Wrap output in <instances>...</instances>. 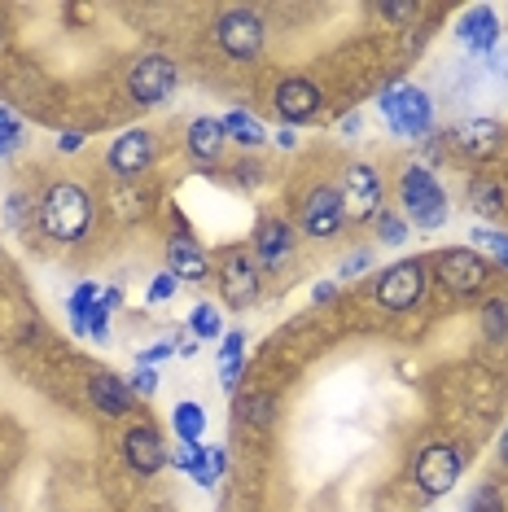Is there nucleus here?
Returning a JSON list of instances; mask_svg holds the SVG:
<instances>
[{
  "mask_svg": "<svg viewBox=\"0 0 508 512\" xmlns=\"http://www.w3.org/2000/svg\"><path fill=\"white\" fill-rule=\"evenodd\" d=\"M97 298L101 294H97V285H92V281H84L71 294V329L79 337H88V324H92V307H97Z\"/></svg>",
  "mask_w": 508,
  "mask_h": 512,
  "instance_id": "obj_27",
  "label": "nucleus"
},
{
  "mask_svg": "<svg viewBox=\"0 0 508 512\" xmlns=\"http://www.w3.org/2000/svg\"><path fill=\"white\" fill-rule=\"evenodd\" d=\"M123 460L132 464L141 477H154V473H163L171 451H167V442H163V434H158L154 425H132L123 434Z\"/></svg>",
  "mask_w": 508,
  "mask_h": 512,
  "instance_id": "obj_15",
  "label": "nucleus"
},
{
  "mask_svg": "<svg viewBox=\"0 0 508 512\" xmlns=\"http://www.w3.org/2000/svg\"><path fill=\"white\" fill-rule=\"evenodd\" d=\"M176 62L167 53H145L136 57V66L127 71V92H132L136 106H163V101L176 92Z\"/></svg>",
  "mask_w": 508,
  "mask_h": 512,
  "instance_id": "obj_8",
  "label": "nucleus"
},
{
  "mask_svg": "<svg viewBox=\"0 0 508 512\" xmlns=\"http://www.w3.org/2000/svg\"><path fill=\"white\" fill-rule=\"evenodd\" d=\"M219 123H224V136H228V141H237L241 149H259L263 141H268V127L254 119V114H246V110H228Z\"/></svg>",
  "mask_w": 508,
  "mask_h": 512,
  "instance_id": "obj_23",
  "label": "nucleus"
},
{
  "mask_svg": "<svg viewBox=\"0 0 508 512\" xmlns=\"http://www.w3.org/2000/svg\"><path fill=\"white\" fill-rule=\"evenodd\" d=\"M421 294H425V263L421 259H403L395 267H386L373 285V298L381 311H412L421 302Z\"/></svg>",
  "mask_w": 508,
  "mask_h": 512,
  "instance_id": "obj_9",
  "label": "nucleus"
},
{
  "mask_svg": "<svg viewBox=\"0 0 508 512\" xmlns=\"http://www.w3.org/2000/svg\"><path fill=\"white\" fill-rule=\"evenodd\" d=\"M399 202H403V219L421 232H438L447 224V189L438 184V176L421 162L403 167L399 176Z\"/></svg>",
  "mask_w": 508,
  "mask_h": 512,
  "instance_id": "obj_2",
  "label": "nucleus"
},
{
  "mask_svg": "<svg viewBox=\"0 0 508 512\" xmlns=\"http://www.w3.org/2000/svg\"><path fill=\"white\" fill-rule=\"evenodd\" d=\"M377 106H381V114H386L390 132L403 136V141H421V136L434 127V101H430V92L417 88V84L386 88L377 97Z\"/></svg>",
  "mask_w": 508,
  "mask_h": 512,
  "instance_id": "obj_3",
  "label": "nucleus"
},
{
  "mask_svg": "<svg viewBox=\"0 0 508 512\" xmlns=\"http://www.w3.org/2000/svg\"><path fill=\"white\" fill-rule=\"evenodd\" d=\"M373 267V254L368 250H355V254H346L342 267H338V276H355V272H368Z\"/></svg>",
  "mask_w": 508,
  "mask_h": 512,
  "instance_id": "obj_37",
  "label": "nucleus"
},
{
  "mask_svg": "<svg viewBox=\"0 0 508 512\" xmlns=\"http://www.w3.org/2000/svg\"><path fill=\"white\" fill-rule=\"evenodd\" d=\"M189 329H193L198 342H215V337H224V320H219V311L211 307V302H202V307H193Z\"/></svg>",
  "mask_w": 508,
  "mask_h": 512,
  "instance_id": "obj_32",
  "label": "nucleus"
},
{
  "mask_svg": "<svg viewBox=\"0 0 508 512\" xmlns=\"http://www.w3.org/2000/svg\"><path fill=\"white\" fill-rule=\"evenodd\" d=\"M263 289V267L250 246H228L219 254V294L228 307H250Z\"/></svg>",
  "mask_w": 508,
  "mask_h": 512,
  "instance_id": "obj_5",
  "label": "nucleus"
},
{
  "mask_svg": "<svg viewBox=\"0 0 508 512\" xmlns=\"http://www.w3.org/2000/svg\"><path fill=\"white\" fill-rule=\"evenodd\" d=\"M176 276L171 272H163V276H154V281H149V289H145V302H167L171 294H176Z\"/></svg>",
  "mask_w": 508,
  "mask_h": 512,
  "instance_id": "obj_34",
  "label": "nucleus"
},
{
  "mask_svg": "<svg viewBox=\"0 0 508 512\" xmlns=\"http://www.w3.org/2000/svg\"><path fill=\"white\" fill-rule=\"evenodd\" d=\"M206 469H211L215 477H224V469H228V451H224V447H206Z\"/></svg>",
  "mask_w": 508,
  "mask_h": 512,
  "instance_id": "obj_41",
  "label": "nucleus"
},
{
  "mask_svg": "<svg viewBox=\"0 0 508 512\" xmlns=\"http://www.w3.org/2000/svg\"><path fill=\"white\" fill-rule=\"evenodd\" d=\"M241 368H246V333L228 329L219 337V381H224V390H237Z\"/></svg>",
  "mask_w": 508,
  "mask_h": 512,
  "instance_id": "obj_22",
  "label": "nucleus"
},
{
  "mask_svg": "<svg viewBox=\"0 0 508 512\" xmlns=\"http://www.w3.org/2000/svg\"><path fill=\"white\" fill-rule=\"evenodd\" d=\"M276 145H281V149H294V145H298V132H294V127H281V132H276Z\"/></svg>",
  "mask_w": 508,
  "mask_h": 512,
  "instance_id": "obj_44",
  "label": "nucleus"
},
{
  "mask_svg": "<svg viewBox=\"0 0 508 512\" xmlns=\"http://www.w3.org/2000/svg\"><path fill=\"white\" fill-rule=\"evenodd\" d=\"M176 355H184V359L198 355V337H189V342H176Z\"/></svg>",
  "mask_w": 508,
  "mask_h": 512,
  "instance_id": "obj_46",
  "label": "nucleus"
},
{
  "mask_svg": "<svg viewBox=\"0 0 508 512\" xmlns=\"http://www.w3.org/2000/svg\"><path fill=\"white\" fill-rule=\"evenodd\" d=\"M263 40H268V27H263V18L254 9H224L215 18V44L233 62H254L263 53Z\"/></svg>",
  "mask_w": 508,
  "mask_h": 512,
  "instance_id": "obj_7",
  "label": "nucleus"
},
{
  "mask_svg": "<svg viewBox=\"0 0 508 512\" xmlns=\"http://www.w3.org/2000/svg\"><path fill=\"white\" fill-rule=\"evenodd\" d=\"M460 469H465V460L452 442H425L412 460V482L425 499H443L460 482Z\"/></svg>",
  "mask_w": 508,
  "mask_h": 512,
  "instance_id": "obj_4",
  "label": "nucleus"
},
{
  "mask_svg": "<svg viewBox=\"0 0 508 512\" xmlns=\"http://www.w3.org/2000/svg\"><path fill=\"white\" fill-rule=\"evenodd\" d=\"M342 211L346 219H355V224H373L381 215V176L377 167H368V162H351V167L342 171Z\"/></svg>",
  "mask_w": 508,
  "mask_h": 512,
  "instance_id": "obj_10",
  "label": "nucleus"
},
{
  "mask_svg": "<svg viewBox=\"0 0 508 512\" xmlns=\"http://www.w3.org/2000/svg\"><path fill=\"white\" fill-rule=\"evenodd\" d=\"M171 460H176V469L189 473L193 482L202 486V491H215L219 477L206 469V447H202V442H180V451H171Z\"/></svg>",
  "mask_w": 508,
  "mask_h": 512,
  "instance_id": "obj_24",
  "label": "nucleus"
},
{
  "mask_svg": "<svg viewBox=\"0 0 508 512\" xmlns=\"http://www.w3.org/2000/svg\"><path fill=\"white\" fill-rule=\"evenodd\" d=\"M381 18H390V22H408V18H417V5H381Z\"/></svg>",
  "mask_w": 508,
  "mask_h": 512,
  "instance_id": "obj_42",
  "label": "nucleus"
},
{
  "mask_svg": "<svg viewBox=\"0 0 508 512\" xmlns=\"http://www.w3.org/2000/svg\"><path fill=\"white\" fill-rule=\"evenodd\" d=\"M373 228H377V241L381 246H403V241L412 237V224L403 215H395V211H386V206H381V215L373 219Z\"/></svg>",
  "mask_w": 508,
  "mask_h": 512,
  "instance_id": "obj_31",
  "label": "nucleus"
},
{
  "mask_svg": "<svg viewBox=\"0 0 508 512\" xmlns=\"http://www.w3.org/2000/svg\"><path fill=\"white\" fill-rule=\"evenodd\" d=\"M0 158H9V149H5V145H0Z\"/></svg>",
  "mask_w": 508,
  "mask_h": 512,
  "instance_id": "obj_49",
  "label": "nucleus"
},
{
  "mask_svg": "<svg viewBox=\"0 0 508 512\" xmlns=\"http://www.w3.org/2000/svg\"><path fill=\"white\" fill-rule=\"evenodd\" d=\"M294 228H290V219H281V215H263L259 224H254V259H259L263 272H281L285 263L294 259Z\"/></svg>",
  "mask_w": 508,
  "mask_h": 512,
  "instance_id": "obj_13",
  "label": "nucleus"
},
{
  "mask_svg": "<svg viewBox=\"0 0 508 512\" xmlns=\"http://www.w3.org/2000/svg\"><path fill=\"white\" fill-rule=\"evenodd\" d=\"M342 228H346V211H342L338 189H329V184L307 189V197H303V232L307 237L311 241H333Z\"/></svg>",
  "mask_w": 508,
  "mask_h": 512,
  "instance_id": "obj_12",
  "label": "nucleus"
},
{
  "mask_svg": "<svg viewBox=\"0 0 508 512\" xmlns=\"http://www.w3.org/2000/svg\"><path fill=\"white\" fill-rule=\"evenodd\" d=\"M167 355H176V342H158V346H145V351L136 355V364H141V368H154L158 359H167Z\"/></svg>",
  "mask_w": 508,
  "mask_h": 512,
  "instance_id": "obj_38",
  "label": "nucleus"
},
{
  "mask_svg": "<svg viewBox=\"0 0 508 512\" xmlns=\"http://www.w3.org/2000/svg\"><path fill=\"white\" fill-rule=\"evenodd\" d=\"M119 302H123V289H119V285L106 289V294L97 298V307H92V324H88V337L106 342V333H110V316L119 311Z\"/></svg>",
  "mask_w": 508,
  "mask_h": 512,
  "instance_id": "obj_30",
  "label": "nucleus"
},
{
  "mask_svg": "<svg viewBox=\"0 0 508 512\" xmlns=\"http://www.w3.org/2000/svg\"><path fill=\"white\" fill-rule=\"evenodd\" d=\"M5 219H9V224H22V219H27V197H22V193L9 197V202H5Z\"/></svg>",
  "mask_w": 508,
  "mask_h": 512,
  "instance_id": "obj_40",
  "label": "nucleus"
},
{
  "mask_svg": "<svg viewBox=\"0 0 508 512\" xmlns=\"http://www.w3.org/2000/svg\"><path fill=\"white\" fill-rule=\"evenodd\" d=\"M127 386H132V394H145V399H154V390H158V372H154V368H136L132 377H127Z\"/></svg>",
  "mask_w": 508,
  "mask_h": 512,
  "instance_id": "obj_36",
  "label": "nucleus"
},
{
  "mask_svg": "<svg viewBox=\"0 0 508 512\" xmlns=\"http://www.w3.org/2000/svg\"><path fill=\"white\" fill-rule=\"evenodd\" d=\"M469 241H473V250L478 254H491V263L508 267V232L504 228H473Z\"/></svg>",
  "mask_w": 508,
  "mask_h": 512,
  "instance_id": "obj_28",
  "label": "nucleus"
},
{
  "mask_svg": "<svg viewBox=\"0 0 508 512\" xmlns=\"http://www.w3.org/2000/svg\"><path fill=\"white\" fill-rule=\"evenodd\" d=\"M88 399H92V407H97L101 416H127L132 412V403H136V394H132V386H127L123 377H114V372H97V377L88 381Z\"/></svg>",
  "mask_w": 508,
  "mask_h": 512,
  "instance_id": "obj_19",
  "label": "nucleus"
},
{
  "mask_svg": "<svg viewBox=\"0 0 508 512\" xmlns=\"http://www.w3.org/2000/svg\"><path fill=\"white\" fill-rule=\"evenodd\" d=\"M469 206L482 219H500L508 211V189L500 176H473L469 180Z\"/></svg>",
  "mask_w": 508,
  "mask_h": 512,
  "instance_id": "obj_21",
  "label": "nucleus"
},
{
  "mask_svg": "<svg viewBox=\"0 0 508 512\" xmlns=\"http://www.w3.org/2000/svg\"><path fill=\"white\" fill-rule=\"evenodd\" d=\"M456 36H460V44H465V49L491 57L495 49H500V22H495V9L473 5L469 14L456 22Z\"/></svg>",
  "mask_w": 508,
  "mask_h": 512,
  "instance_id": "obj_18",
  "label": "nucleus"
},
{
  "mask_svg": "<svg viewBox=\"0 0 508 512\" xmlns=\"http://www.w3.org/2000/svg\"><path fill=\"white\" fill-rule=\"evenodd\" d=\"M333 294H338V285H333V281H320L316 289H311V302H329Z\"/></svg>",
  "mask_w": 508,
  "mask_h": 512,
  "instance_id": "obj_43",
  "label": "nucleus"
},
{
  "mask_svg": "<svg viewBox=\"0 0 508 512\" xmlns=\"http://www.w3.org/2000/svg\"><path fill=\"white\" fill-rule=\"evenodd\" d=\"M482 333H487V342H508V298L482 302Z\"/></svg>",
  "mask_w": 508,
  "mask_h": 512,
  "instance_id": "obj_29",
  "label": "nucleus"
},
{
  "mask_svg": "<svg viewBox=\"0 0 508 512\" xmlns=\"http://www.w3.org/2000/svg\"><path fill=\"white\" fill-rule=\"evenodd\" d=\"M84 145H88V132L71 127V132H62V141H57V154H79Z\"/></svg>",
  "mask_w": 508,
  "mask_h": 512,
  "instance_id": "obj_39",
  "label": "nucleus"
},
{
  "mask_svg": "<svg viewBox=\"0 0 508 512\" xmlns=\"http://www.w3.org/2000/svg\"><path fill=\"white\" fill-rule=\"evenodd\" d=\"M171 425H176L180 442H202V434H206V412H202V403H193V399L176 403V412H171Z\"/></svg>",
  "mask_w": 508,
  "mask_h": 512,
  "instance_id": "obj_25",
  "label": "nucleus"
},
{
  "mask_svg": "<svg viewBox=\"0 0 508 512\" xmlns=\"http://www.w3.org/2000/svg\"><path fill=\"white\" fill-rule=\"evenodd\" d=\"M5 44H9V36H5V27H0V53H5Z\"/></svg>",
  "mask_w": 508,
  "mask_h": 512,
  "instance_id": "obj_48",
  "label": "nucleus"
},
{
  "mask_svg": "<svg viewBox=\"0 0 508 512\" xmlns=\"http://www.w3.org/2000/svg\"><path fill=\"white\" fill-rule=\"evenodd\" d=\"M154 158H158V136L149 132V127H127L123 136H114V145H110V171L119 180H141L149 167H154Z\"/></svg>",
  "mask_w": 508,
  "mask_h": 512,
  "instance_id": "obj_11",
  "label": "nucleus"
},
{
  "mask_svg": "<svg viewBox=\"0 0 508 512\" xmlns=\"http://www.w3.org/2000/svg\"><path fill=\"white\" fill-rule=\"evenodd\" d=\"M22 132H27V127H22V119H18V114L0 106V145H5L9 154H14V149L22 145Z\"/></svg>",
  "mask_w": 508,
  "mask_h": 512,
  "instance_id": "obj_33",
  "label": "nucleus"
},
{
  "mask_svg": "<svg viewBox=\"0 0 508 512\" xmlns=\"http://www.w3.org/2000/svg\"><path fill=\"white\" fill-rule=\"evenodd\" d=\"M237 416L246 425H272L276 421V399L268 390H254V394H241L237 399Z\"/></svg>",
  "mask_w": 508,
  "mask_h": 512,
  "instance_id": "obj_26",
  "label": "nucleus"
},
{
  "mask_svg": "<svg viewBox=\"0 0 508 512\" xmlns=\"http://www.w3.org/2000/svg\"><path fill=\"white\" fill-rule=\"evenodd\" d=\"M500 464H504V469H508V429H504V434H500Z\"/></svg>",
  "mask_w": 508,
  "mask_h": 512,
  "instance_id": "obj_47",
  "label": "nucleus"
},
{
  "mask_svg": "<svg viewBox=\"0 0 508 512\" xmlns=\"http://www.w3.org/2000/svg\"><path fill=\"white\" fill-rule=\"evenodd\" d=\"M167 272L176 276V281L198 285V281H206V276H211V259H206V250H202L193 237L176 232V237L167 241Z\"/></svg>",
  "mask_w": 508,
  "mask_h": 512,
  "instance_id": "obj_17",
  "label": "nucleus"
},
{
  "mask_svg": "<svg viewBox=\"0 0 508 512\" xmlns=\"http://www.w3.org/2000/svg\"><path fill=\"white\" fill-rule=\"evenodd\" d=\"M504 141H508V132H504V123H495V119H465V123H456V132H452V145L473 162H491L504 149Z\"/></svg>",
  "mask_w": 508,
  "mask_h": 512,
  "instance_id": "obj_16",
  "label": "nucleus"
},
{
  "mask_svg": "<svg viewBox=\"0 0 508 512\" xmlns=\"http://www.w3.org/2000/svg\"><path fill=\"white\" fill-rule=\"evenodd\" d=\"M36 224L49 241H62V246H75V241L88 237L92 228V193L75 180H57L44 189V197L36 202Z\"/></svg>",
  "mask_w": 508,
  "mask_h": 512,
  "instance_id": "obj_1",
  "label": "nucleus"
},
{
  "mask_svg": "<svg viewBox=\"0 0 508 512\" xmlns=\"http://www.w3.org/2000/svg\"><path fill=\"white\" fill-rule=\"evenodd\" d=\"M228 136H224V123L219 119H193L189 123V136H184V149H189L193 162H215L224 154Z\"/></svg>",
  "mask_w": 508,
  "mask_h": 512,
  "instance_id": "obj_20",
  "label": "nucleus"
},
{
  "mask_svg": "<svg viewBox=\"0 0 508 512\" xmlns=\"http://www.w3.org/2000/svg\"><path fill=\"white\" fill-rule=\"evenodd\" d=\"M360 127H364L360 114H346V119H342V132H346V136H355V132H360Z\"/></svg>",
  "mask_w": 508,
  "mask_h": 512,
  "instance_id": "obj_45",
  "label": "nucleus"
},
{
  "mask_svg": "<svg viewBox=\"0 0 508 512\" xmlns=\"http://www.w3.org/2000/svg\"><path fill=\"white\" fill-rule=\"evenodd\" d=\"M434 272L443 289H452L460 298H473L491 285V263L482 259L473 246H456V250H438L434 254Z\"/></svg>",
  "mask_w": 508,
  "mask_h": 512,
  "instance_id": "obj_6",
  "label": "nucleus"
},
{
  "mask_svg": "<svg viewBox=\"0 0 508 512\" xmlns=\"http://www.w3.org/2000/svg\"><path fill=\"white\" fill-rule=\"evenodd\" d=\"M320 88L311 84V79H303V75H290L285 84H276V92H272V106H276V114L285 119V127H298V123H311L320 114Z\"/></svg>",
  "mask_w": 508,
  "mask_h": 512,
  "instance_id": "obj_14",
  "label": "nucleus"
},
{
  "mask_svg": "<svg viewBox=\"0 0 508 512\" xmlns=\"http://www.w3.org/2000/svg\"><path fill=\"white\" fill-rule=\"evenodd\" d=\"M500 508L504 504H500V491H495V486H478L469 499V512H500Z\"/></svg>",
  "mask_w": 508,
  "mask_h": 512,
  "instance_id": "obj_35",
  "label": "nucleus"
}]
</instances>
